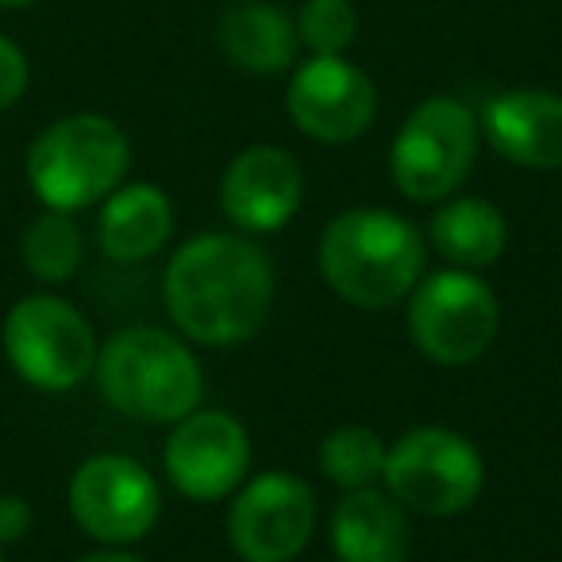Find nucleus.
I'll list each match as a JSON object with an SVG mask.
<instances>
[{"label":"nucleus","mask_w":562,"mask_h":562,"mask_svg":"<svg viewBox=\"0 0 562 562\" xmlns=\"http://www.w3.org/2000/svg\"><path fill=\"white\" fill-rule=\"evenodd\" d=\"M0 562H4V554H0Z\"/></svg>","instance_id":"a878e982"},{"label":"nucleus","mask_w":562,"mask_h":562,"mask_svg":"<svg viewBox=\"0 0 562 562\" xmlns=\"http://www.w3.org/2000/svg\"><path fill=\"white\" fill-rule=\"evenodd\" d=\"M359 16H355L351 0H305L297 16V40L313 55H344L355 43Z\"/></svg>","instance_id":"412c9836"},{"label":"nucleus","mask_w":562,"mask_h":562,"mask_svg":"<svg viewBox=\"0 0 562 562\" xmlns=\"http://www.w3.org/2000/svg\"><path fill=\"white\" fill-rule=\"evenodd\" d=\"M482 132L501 158L524 170H562V97L513 89L482 104Z\"/></svg>","instance_id":"4468645a"},{"label":"nucleus","mask_w":562,"mask_h":562,"mask_svg":"<svg viewBox=\"0 0 562 562\" xmlns=\"http://www.w3.org/2000/svg\"><path fill=\"white\" fill-rule=\"evenodd\" d=\"M321 273L336 297L359 308H390L420 281L424 239L397 212L351 209L324 227Z\"/></svg>","instance_id":"f03ea898"},{"label":"nucleus","mask_w":562,"mask_h":562,"mask_svg":"<svg viewBox=\"0 0 562 562\" xmlns=\"http://www.w3.org/2000/svg\"><path fill=\"white\" fill-rule=\"evenodd\" d=\"M166 308L189 339L232 347L266 324L273 305L270 258L239 235H196L166 266Z\"/></svg>","instance_id":"f257e3e1"},{"label":"nucleus","mask_w":562,"mask_h":562,"mask_svg":"<svg viewBox=\"0 0 562 562\" xmlns=\"http://www.w3.org/2000/svg\"><path fill=\"white\" fill-rule=\"evenodd\" d=\"M385 493L424 516L467 513L485 482V462L451 428H416L385 451Z\"/></svg>","instance_id":"39448f33"},{"label":"nucleus","mask_w":562,"mask_h":562,"mask_svg":"<svg viewBox=\"0 0 562 562\" xmlns=\"http://www.w3.org/2000/svg\"><path fill=\"white\" fill-rule=\"evenodd\" d=\"M166 474L189 501H220L247 477L250 439L227 413H189L166 443Z\"/></svg>","instance_id":"f8f14e48"},{"label":"nucleus","mask_w":562,"mask_h":562,"mask_svg":"<svg viewBox=\"0 0 562 562\" xmlns=\"http://www.w3.org/2000/svg\"><path fill=\"white\" fill-rule=\"evenodd\" d=\"M431 243L447 262L462 266V270H482L501 258L508 243V224L497 204L482 201V196H459L431 216Z\"/></svg>","instance_id":"a211bd4d"},{"label":"nucleus","mask_w":562,"mask_h":562,"mask_svg":"<svg viewBox=\"0 0 562 562\" xmlns=\"http://www.w3.org/2000/svg\"><path fill=\"white\" fill-rule=\"evenodd\" d=\"M27 89V58L12 40L0 35V109H9Z\"/></svg>","instance_id":"4be33fe9"},{"label":"nucleus","mask_w":562,"mask_h":562,"mask_svg":"<svg viewBox=\"0 0 562 562\" xmlns=\"http://www.w3.org/2000/svg\"><path fill=\"white\" fill-rule=\"evenodd\" d=\"M132 162L127 135L112 120L81 112L50 124L27 150V178L50 212H78L120 189Z\"/></svg>","instance_id":"20e7f679"},{"label":"nucleus","mask_w":562,"mask_h":562,"mask_svg":"<svg viewBox=\"0 0 562 562\" xmlns=\"http://www.w3.org/2000/svg\"><path fill=\"white\" fill-rule=\"evenodd\" d=\"M316 459L339 490H370L374 482H382L385 443L378 431L362 428V424H347L324 439Z\"/></svg>","instance_id":"6ab92c4d"},{"label":"nucleus","mask_w":562,"mask_h":562,"mask_svg":"<svg viewBox=\"0 0 562 562\" xmlns=\"http://www.w3.org/2000/svg\"><path fill=\"white\" fill-rule=\"evenodd\" d=\"M305 178L290 150L247 147L220 178V209L250 235L278 232L301 209Z\"/></svg>","instance_id":"ddd939ff"},{"label":"nucleus","mask_w":562,"mask_h":562,"mask_svg":"<svg viewBox=\"0 0 562 562\" xmlns=\"http://www.w3.org/2000/svg\"><path fill=\"white\" fill-rule=\"evenodd\" d=\"M316 528V497L301 477L266 470L235 497L227 536L243 562H290Z\"/></svg>","instance_id":"1a4fd4ad"},{"label":"nucleus","mask_w":562,"mask_h":562,"mask_svg":"<svg viewBox=\"0 0 562 562\" xmlns=\"http://www.w3.org/2000/svg\"><path fill=\"white\" fill-rule=\"evenodd\" d=\"M74 520L101 543H135L158 520V482L127 454H97L70 482Z\"/></svg>","instance_id":"9d476101"},{"label":"nucleus","mask_w":562,"mask_h":562,"mask_svg":"<svg viewBox=\"0 0 562 562\" xmlns=\"http://www.w3.org/2000/svg\"><path fill=\"white\" fill-rule=\"evenodd\" d=\"M4 351L27 385L66 393L97 367V336L63 297H24L4 321Z\"/></svg>","instance_id":"6e6552de"},{"label":"nucleus","mask_w":562,"mask_h":562,"mask_svg":"<svg viewBox=\"0 0 562 562\" xmlns=\"http://www.w3.org/2000/svg\"><path fill=\"white\" fill-rule=\"evenodd\" d=\"M32 528V508L16 493H0V543H16Z\"/></svg>","instance_id":"5701e85b"},{"label":"nucleus","mask_w":562,"mask_h":562,"mask_svg":"<svg viewBox=\"0 0 562 562\" xmlns=\"http://www.w3.org/2000/svg\"><path fill=\"white\" fill-rule=\"evenodd\" d=\"M501 308L474 270H439L408 301V336L439 367L477 362L497 339Z\"/></svg>","instance_id":"0eeeda50"},{"label":"nucleus","mask_w":562,"mask_h":562,"mask_svg":"<svg viewBox=\"0 0 562 562\" xmlns=\"http://www.w3.org/2000/svg\"><path fill=\"white\" fill-rule=\"evenodd\" d=\"M78 562H143V559H135V554H127V551H97V554H86V559H78Z\"/></svg>","instance_id":"b1692460"},{"label":"nucleus","mask_w":562,"mask_h":562,"mask_svg":"<svg viewBox=\"0 0 562 562\" xmlns=\"http://www.w3.org/2000/svg\"><path fill=\"white\" fill-rule=\"evenodd\" d=\"M331 547L339 562H405L413 547L405 505L382 490H347L331 513Z\"/></svg>","instance_id":"2eb2a0df"},{"label":"nucleus","mask_w":562,"mask_h":562,"mask_svg":"<svg viewBox=\"0 0 562 562\" xmlns=\"http://www.w3.org/2000/svg\"><path fill=\"white\" fill-rule=\"evenodd\" d=\"M477 155V120L454 97L416 104L390 150L393 181L413 201H443L467 181Z\"/></svg>","instance_id":"423d86ee"},{"label":"nucleus","mask_w":562,"mask_h":562,"mask_svg":"<svg viewBox=\"0 0 562 562\" xmlns=\"http://www.w3.org/2000/svg\"><path fill=\"white\" fill-rule=\"evenodd\" d=\"M81 258H86V239L70 212H47L24 232V262L35 278L66 281L78 273Z\"/></svg>","instance_id":"aec40b11"},{"label":"nucleus","mask_w":562,"mask_h":562,"mask_svg":"<svg viewBox=\"0 0 562 562\" xmlns=\"http://www.w3.org/2000/svg\"><path fill=\"white\" fill-rule=\"evenodd\" d=\"M297 24L278 4L239 0L220 16V50L247 74H281L297 58Z\"/></svg>","instance_id":"f3484780"},{"label":"nucleus","mask_w":562,"mask_h":562,"mask_svg":"<svg viewBox=\"0 0 562 562\" xmlns=\"http://www.w3.org/2000/svg\"><path fill=\"white\" fill-rule=\"evenodd\" d=\"M173 232L170 196L158 186H124L112 189L97 220V243L112 262H143L158 255Z\"/></svg>","instance_id":"dca6fc26"},{"label":"nucleus","mask_w":562,"mask_h":562,"mask_svg":"<svg viewBox=\"0 0 562 562\" xmlns=\"http://www.w3.org/2000/svg\"><path fill=\"white\" fill-rule=\"evenodd\" d=\"M24 4H35V0H0V9H24Z\"/></svg>","instance_id":"393cba45"},{"label":"nucleus","mask_w":562,"mask_h":562,"mask_svg":"<svg viewBox=\"0 0 562 562\" xmlns=\"http://www.w3.org/2000/svg\"><path fill=\"white\" fill-rule=\"evenodd\" d=\"M93 370L104 401L139 424H178L204 397L196 355L162 328L116 331L97 351Z\"/></svg>","instance_id":"7ed1b4c3"},{"label":"nucleus","mask_w":562,"mask_h":562,"mask_svg":"<svg viewBox=\"0 0 562 562\" xmlns=\"http://www.w3.org/2000/svg\"><path fill=\"white\" fill-rule=\"evenodd\" d=\"M293 124L316 143H351L378 112L374 81L339 55H316L293 74L285 93Z\"/></svg>","instance_id":"9b49d317"}]
</instances>
